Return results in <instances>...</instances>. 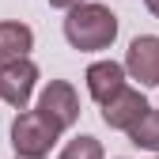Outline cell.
<instances>
[{
    "instance_id": "6da1fadb",
    "label": "cell",
    "mask_w": 159,
    "mask_h": 159,
    "mask_svg": "<svg viewBox=\"0 0 159 159\" xmlns=\"http://www.w3.org/2000/svg\"><path fill=\"white\" fill-rule=\"evenodd\" d=\"M65 38H68V46L80 49V53L106 49L117 38V15L106 4H87L84 0V4L68 8V15H65Z\"/></svg>"
},
{
    "instance_id": "7a4b0ae2",
    "label": "cell",
    "mask_w": 159,
    "mask_h": 159,
    "mask_svg": "<svg viewBox=\"0 0 159 159\" xmlns=\"http://www.w3.org/2000/svg\"><path fill=\"white\" fill-rule=\"evenodd\" d=\"M57 136H61V129H57L49 117H42L38 110H23L11 121V148H15V155H23V159L49 155L53 144H57Z\"/></svg>"
},
{
    "instance_id": "3957f363",
    "label": "cell",
    "mask_w": 159,
    "mask_h": 159,
    "mask_svg": "<svg viewBox=\"0 0 159 159\" xmlns=\"http://www.w3.org/2000/svg\"><path fill=\"white\" fill-rule=\"evenodd\" d=\"M34 84H38V65L30 57H15V61L0 65V98L8 106L27 110L30 95H34Z\"/></svg>"
},
{
    "instance_id": "277c9868",
    "label": "cell",
    "mask_w": 159,
    "mask_h": 159,
    "mask_svg": "<svg viewBox=\"0 0 159 159\" xmlns=\"http://www.w3.org/2000/svg\"><path fill=\"white\" fill-rule=\"evenodd\" d=\"M38 114L49 117L61 133L72 129L76 117H80V95H76V87L68 84V80H49L46 91L38 95Z\"/></svg>"
},
{
    "instance_id": "5b68a950",
    "label": "cell",
    "mask_w": 159,
    "mask_h": 159,
    "mask_svg": "<svg viewBox=\"0 0 159 159\" xmlns=\"http://www.w3.org/2000/svg\"><path fill=\"white\" fill-rule=\"evenodd\" d=\"M125 76L140 80L144 87H159V38H155V34H140V38L129 42Z\"/></svg>"
},
{
    "instance_id": "8992f818",
    "label": "cell",
    "mask_w": 159,
    "mask_h": 159,
    "mask_svg": "<svg viewBox=\"0 0 159 159\" xmlns=\"http://www.w3.org/2000/svg\"><path fill=\"white\" fill-rule=\"evenodd\" d=\"M144 114H148V98H144L140 91H133V87L114 91L106 102H102V121H106L110 129H121V133H129Z\"/></svg>"
},
{
    "instance_id": "52a82bcc",
    "label": "cell",
    "mask_w": 159,
    "mask_h": 159,
    "mask_svg": "<svg viewBox=\"0 0 159 159\" xmlns=\"http://www.w3.org/2000/svg\"><path fill=\"white\" fill-rule=\"evenodd\" d=\"M84 80H87V95L102 106L114 91L125 87V65H117V61H95Z\"/></svg>"
},
{
    "instance_id": "ba28073f",
    "label": "cell",
    "mask_w": 159,
    "mask_h": 159,
    "mask_svg": "<svg viewBox=\"0 0 159 159\" xmlns=\"http://www.w3.org/2000/svg\"><path fill=\"white\" fill-rule=\"evenodd\" d=\"M30 49H34V30L27 23L4 19V23H0V65L15 61V57H27Z\"/></svg>"
},
{
    "instance_id": "9c48e42d",
    "label": "cell",
    "mask_w": 159,
    "mask_h": 159,
    "mask_svg": "<svg viewBox=\"0 0 159 159\" xmlns=\"http://www.w3.org/2000/svg\"><path fill=\"white\" fill-rule=\"evenodd\" d=\"M129 140L136 148H144V152H159V110L148 106V114L129 129Z\"/></svg>"
},
{
    "instance_id": "30bf717a",
    "label": "cell",
    "mask_w": 159,
    "mask_h": 159,
    "mask_svg": "<svg viewBox=\"0 0 159 159\" xmlns=\"http://www.w3.org/2000/svg\"><path fill=\"white\" fill-rule=\"evenodd\" d=\"M57 159H102V144L95 136H76V140L65 144V152Z\"/></svg>"
},
{
    "instance_id": "8fae6325",
    "label": "cell",
    "mask_w": 159,
    "mask_h": 159,
    "mask_svg": "<svg viewBox=\"0 0 159 159\" xmlns=\"http://www.w3.org/2000/svg\"><path fill=\"white\" fill-rule=\"evenodd\" d=\"M49 8H61V11H68V8H76V4H84V0H46Z\"/></svg>"
},
{
    "instance_id": "7c38bea8",
    "label": "cell",
    "mask_w": 159,
    "mask_h": 159,
    "mask_svg": "<svg viewBox=\"0 0 159 159\" xmlns=\"http://www.w3.org/2000/svg\"><path fill=\"white\" fill-rule=\"evenodd\" d=\"M144 4H148V11H152V15L159 19V0H144Z\"/></svg>"
},
{
    "instance_id": "4fadbf2b",
    "label": "cell",
    "mask_w": 159,
    "mask_h": 159,
    "mask_svg": "<svg viewBox=\"0 0 159 159\" xmlns=\"http://www.w3.org/2000/svg\"><path fill=\"white\" fill-rule=\"evenodd\" d=\"M15 159H23V155H15Z\"/></svg>"
},
{
    "instance_id": "5bb4252c",
    "label": "cell",
    "mask_w": 159,
    "mask_h": 159,
    "mask_svg": "<svg viewBox=\"0 0 159 159\" xmlns=\"http://www.w3.org/2000/svg\"><path fill=\"white\" fill-rule=\"evenodd\" d=\"M155 159H159V155H155Z\"/></svg>"
}]
</instances>
